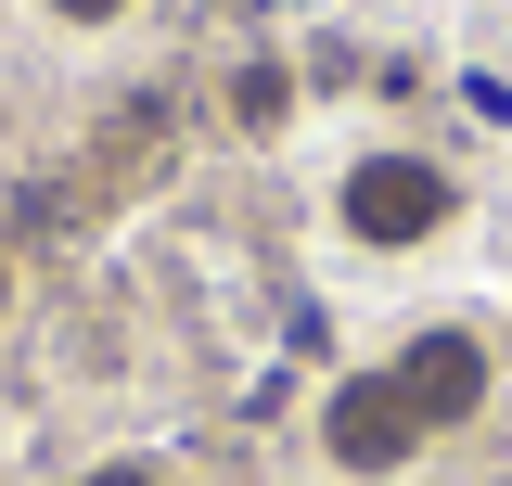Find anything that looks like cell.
<instances>
[{
  "label": "cell",
  "mask_w": 512,
  "mask_h": 486,
  "mask_svg": "<svg viewBox=\"0 0 512 486\" xmlns=\"http://www.w3.org/2000/svg\"><path fill=\"white\" fill-rule=\"evenodd\" d=\"M436 218H448V180L410 167V154H372V167L346 180V231H359V243H423Z\"/></svg>",
  "instance_id": "1"
},
{
  "label": "cell",
  "mask_w": 512,
  "mask_h": 486,
  "mask_svg": "<svg viewBox=\"0 0 512 486\" xmlns=\"http://www.w3.org/2000/svg\"><path fill=\"white\" fill-rule=\"evenodd\" d=\"M282 103H295L282 64H244V77H231V116H244V128H282Z\"/></svg>",
  "instance_id": "4"
},
{
  "label": "cell",
  "mask_w": 512,
  "mask_h": 486,
  "mask_svg": "<svg viewBox=\"0 0 512 486\" xmlns=\"http://www.w3.org/2000/svg\"><path fill=\"white\" fill-rule=\"evenodd\" d=\"M397 397H410L423 423H461V410L487 397V346H474V333H423V346L397 359Z\"/></svg>",
  "instance_id": "3"
},
{
  "label": "cell",
  "mask_w": 512,
  "mask_h": 486,
  "mask_svg": "<svg viewBox=\"0 0 512 486\" xmlns=\"http://www.w3.org/2000/svg\"><path fill=\"white\" fill-rule=\"evenodd\" d=\"M90 486H154V474H141V461H116V474H90Z\"/></svg>",
  "instance_id": "6"
},
{
  "label": "cell",
  "mask_w": 512,
  "mask_h": 486,
  "mask_svg": "<svg viewBox=\"0 0 512 486\" xmlns=\"http://www.w3.org/2000/svg\"><path fill=\"white\" fill-rule=\"evenodd\" d=\"M52 13H77V26H103V13H128V0H52Z\"/></svg>",
  "instance_id": "5"
},
{
  "label": "cell",
  "mask_w": 512,
  "mask_h": 486,
  "mask_svg": "<svg viewBox=\"0 0 512 486\" xmlns=\"http://www.w3.org/2000/svg\"><path fill=\"white\" fill-rule=\"evenodd\" d=\"M410 435H423V410L397 397V371H359V384L333 397V461H346V474H384V461H410Z\"/></svg>",
  "instance_id": "2"
}]
</instances>
